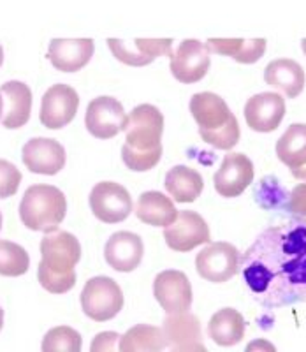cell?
Segmentation results:
<instances>
[{"label": "cell", "mask_w": 306, "mask_h": 352, "mask_svg": "<svg viewBox=\"0 0 306 352\" xmlns=\"http://www.w3.org/2000/svg\"><path fill=\"white\" fill-rule=\"evenodd\" d=\"M248 292L266 308L306 301V219L270 226L241 256Z\"/></svg>", "instance_id": "cell-1"}, {"label": "cell", "mask_w": 306, "mask_h": 352, "mask_svg": "<svg viewBox=\"0 0 306 352\" xmlns=\"http://www.w3.org/2000/svg\"><path fill=\"white\" fill-rule=\"evenodd\" d=\"M67 213L64 192L53 185L37 184L28 187L20 203V219L32 231L52 232L58 229Z\"/></svg>", "instance_id": "cell-2"}, {"label": "cell", "mask_w": 306, "mask_h": 352, "mask_svg": "<svg viewBox=\"0 0 306 352\" xmlns=\"http://www.w3.org/2000/svg\"><path fill=\"white\" fill-rule=\"evenodd\" d=\"M81 308L91 320L106 322L124 308V292L109 276H94L81 291Z\"/></svg>", "instance_id": "cell-3"}, {"label": "cell", "mask_w": 306, "mask_h": 352, "mask_svg": "<svg viewBox=\"0 0 306 352\" xmlns=\"http://www.w3.org/2000/svg\"><path fill=\"white\" fill-rule=\"evenodd\" d=\"M239 261L241 254L234 245L227 241H213L195 256V270L204 280L222 284L231 280L239 272Z\"/></svg>", "instance_id": "cell-4"}, {"label": "cell", "mask_w": 306, "mask_h": 352, "mask_svg": "<svg viewBox=\"0 0 306 352\" xmlns=\"http://www.w3.org/2000/svg\"><path fill=\"white\" fill-rule=\"evenodd\" d=\"M125 143L135 150H151L159 146L164 132V116L153 104L135 106L125 125Z\"/></svg>", "instance_id": "cell-5"}, {"label": "cell", "mask_w": 306, "mask_h": 352, "mask_svg": "<svg viewBox=\"0 0 306 352\" xmlns=\"http://www.w3.org/2000/svg\"><path fill=\"white\" fill-rule=\"evenodd\" d=\"M129 115L115 97H97L88 104L85 113V127L94 138L111 140L124 131Z\"/></svg>", "instance_id": "cell-6"}, {"label": "cell", "mask_w": 306, "mask_h": 352, "mask_svg": "<svg viewBox=\"0 0 306 352\" xmlns=\"http://www.w3.org/2000/svg\"><path fill=\"white\" fill-rule=\"evenodd\" d=\"M90 208L94 215L106 224L124 222L132 213V197L124 185L100 182L90 192Z\"/></svg>", "instance_id": "cell-7"}, {"label": "cell", "mask_w": 306, "mask_h": 352, "mask_svg": "<svg viewBox=\"0 0 306 352\" xmlns=\"http://www.w3.org/2000/svg\"><path fill=\"white\" fill-rule=\"evenodd\" d=\"M164 240L176 252H190L199 245L210 243V228L197 212L183 210L178 212L175 222L164 228Z\"/></svg>", "instance_id": "cell-8"}, {"label": "cell", "mask_w": 306, "mask_h": 352, "mask_svg": "<svg viewBox=\"0 0 306 352\" xmlns=\"http://www.w3.org/2000/svg\"><path fill=\"white\" fill-rule=\"evenodd\" d=\"M171 58V74L179 83L192 85L197 83L206 76L210 69L211 58L206 44L197 39H185L179 43L176 50H173Z\"/></svg>", "instance_id": "cell-9"}, {"label": "cell", "mask_w": 306, "mask_h": 352, "mask_svg": "<svg viewBox=\"0 0 306 352\" xmlns=\"http://www.w3.org/2000/svg\"><path fill=\"white\" fill-rule=\"evenodd\" d=\"M78 106H80V96L74 88L64 83L53 85L41 99V124L48 129L65 127L78 113Z\"/></svg>", "instance_id": "cell-10"}, {"label": "cell", "mask_w": 306, "mask_h": 352, "mask_svg": "<svg viewBox=\"0 0 306 352\" xmlns=\"http://www.w3.org/2000/svg\"><path fill=\"white\" fill-rule=\"evenodd\" d=\"M41 263L56 273L74 270L81 259V245L74 234L67 231H52L41 240Z\"/></svg>", "instance_id": "cell-11"}, {"label": "cell", "mask_w": 306, "mask_h": 352, "mask_svg": "<svg viewBox=\"0 0 306 352\" xmlns=\"http://www.w3.org/2000/svg\"><path fill=\"white\" fill-rule=\"evenodd\" d=\"M153 296L166 314L187 312L192 307V285L179 270H166L153 280Z\"/></svg>", "instance_id": "cell-12"}, {"label": "cell", "mask_w": 306, "mask_h": 352, "mask_svg": "<svg viewBox=\"0 0 306 352\" xmlns=\"http://www.w3.org/2000/svg\"><path fill=\"white\" fill-rule=\"evenodd\" d=\"M162 333L166 338L167 347L175 352H204L206 347L203 344V333L199 319L187 312L167 314L162 322Z\"/></svg>", "instance_id": "cell-13"}, {"label": "cell", "mask_w": 306, "mask_h": 352, "mask_svg": "<svg viewBox=\"0 0 306 352\" xmlns=\"http://www.w3.org/2000/svg\"><path fill=\"white\" fill-rule=\"evenodd\" d=\"M32 92L23 81H8L0 88V122L6 129H20L30 120Z\"/></svg>", "instance_id": "cell-14"}, {"label": "cell", "mask_w": 306, "mask_h": 352, "mask_svg": "<svg viewBox=\"0 0 306 352\" xmlns=\"http://www.w3.org/2000/svg\"><path fill=\"white\" fill-rule=\"evenodd\" d=\"M254 182V162L245 153H229L215 173V190L222 197H238Z\"/></svg>", "instance_id": "cell-15"}, {"label": "cell", "mask_w": 306, "mask_h": 352, "mask_svg": "<svg viewBox=\"0 0 306 352\" xmlns=\"http://www.w3.org/2000/svg\"><path fill=\"white\" fill-rule=\"evenodd\" d=\"M285 116V99L276 92L250 97L245 104V120L255 132L276 131Z\"/></svg>", "instance_id": "cell-16"}, {"label": "cell", "mask_w": 306, "mask_h": 352, "mask_svg": "<svg viewBox=\"0 0 306 352\" xmlns=\"http://www.w3.org/2000/svg\"><path fill=\"white\" fill-rule=\"evenodd\" d=\"M23 162L36 175H56L65 166V148L52 138H34L23 146Z\"/></svg>", "instance_id": "cell-17"}, {"label": "cell", "mask_w": 306, "mask_h": 352, "mask_svg": "<svg viewBox=\"0 0 306 352\" xmlns=\"http://www.w3.org/2000/svg\"><path fill=\"white\" fill-rule=\"evenodd\" d=\"M143 240L131 231L115 232L104 247V257L108 264L120 273L134 272L143 261Z\"/></svg>", "instance_id": "cell-18"}, {"label": "cell", "mask_w": 306, "mask_h": 352, "mask_svg": "<svg viewBox=\"0 0 306 352\" xmlns=\"http://www.w3.org/2000/svg\"><path fill=\"white\" fill-rule=\"evenodd\" d=\"M96 44L90 37L83 39H53L48 48V58L53 67L62 72H76L91 60Z\"/></svg>", "instance_id": "cell-19"}, {"label": "cell", "mask_w": 306, "mask_h": 352, "mask_svg": "<svg viewBox=\"0 0 306 352\" xmlns=\"http://www.w3.org/2000/svg\"><path fill=\"white\" fill-rule=\"evenodd\" d=\"M305 71L301 64L292 58H276L264 69V81L270 87L282 90L287 97L294 99L305 88Z\"/></svg>", "instance_id": "cell-20"}, {"label": "cell", "mask_w": 306, "mask_h": 352, "mask_svg": "<svg viewBox=\"0 0 306 352\" xmlns=\"http://www.w3.org/2000/svg\"><path fill=\"white\" fill-rule=\"evenodd\" d=\"M135 215L141 222L148 226H155V228H166L171 222H175L178 210L171 197L159 190H148L143 192L135 203Z\"/></svg>", "instance_id": "cell-21"}, {"label": "cell", "mask_w": 306, "mask_h": 352, "mask_svg": "<svg viewBox=\"0 0 306 352\" xmlns=\"http://www.w3.org/2000/svg\"><path fill=\"white\" fill-rule=\"evenodd\" d=\"M188 108H190V113L194 116V120L197 122L199 129L220 127L232 115L226 100L211 92L194 94Z\"/></svg>", "instance_id": "cell-22"}, {"label": "cell", "mask_w": 306, "mask_h": 352, "mask_svg": "<svg viewBox=\"0 0 306 352\" xmlns=\"http://www.w3.org/2000/svg\"><path fill=\"white\" fill-rule=\"evenodd\" d=\"M164 185L176 203H194L204 188L203 176L188 166H175L169 169Z\"/></svg>", "instance_id": "cell-23"}, {"label": "cell", "mask_w": 306, "mask_h": 352, "mask_svg": "<svg viewBox=\"0 0 306 352\" xmlns=\"http://www.w3.org/2000/svg\"><path fill=\"white\" fill-rule=\"evenodd\" d=\"M245 319L234 308H222L208 322V336L222 347H231L245 336Z\"/></svg>", "instance_id": "cell-24"}, {"label": "cell", "mask_w": 306, "mask_h": 352, "mask_svg": "<svg viewBox=\"0 0 306 352\" xmlns=\"http://www.w3.org/2000/svg\"><path fill=\"white\" fill-rule=\"evenodd\" d=\"M167 347L162 328L138 324L120 336V352H160Z\"/></svg>", "instance_id": "cell-25"}, {"label": "cell", "mask_w": 306, "mask_h": 352, "mask_svg": "<svg viewBox=\"0 0 306 352\" xmlns=\"http://www.w3.org/2000/svg\"><path fill=\"white\" fill-rule=\"evenodd\" d=\"M276 155L287 168L306 164V124H292L276 143Z\"/></svg>", "instance_id": "cell-26"}, {"label": "cell", "mask_w": 306, "mask_h": 352, "mask_svg": "<svg viewBox=\"0 0 306 352\" xmlns=\"http://www.w3.org/2000/svg\"><path fill=\"white\" fill-rule=\"evenodd\" d=\"M30 268V257L21 245L0 240V275L20 276Z\"/></svg>", "instance_id": "cell-27"}, {"label": "cell", "mask_w": 306, "mask_h": 352, "mask_svg": "<svg viewBox=\"0 0 306 352\" xmlns=\"http://www.w3.org/2000/svg\"><path fill=\"white\" fill-rule=\"evenodd\" d=\"M199 134H201L203 141H206V143L211 144L213 148L219 150L234 148L239 141V136H241L238 118H236L234 115L229 116L226 124H222L220 127L199 129Z\"/></svg>", "instance_id": "cell-28"}, {"label": "cell", "mask_w": 306, "mask_h": 352, "mask_svg": "<svg viewBox=\"0 0 306 352\" xmlns=\"http://www.w3.org/2000/svg\"><path fill=\"white\" fill-rule=\"evenodd\" d=\"M41 349L44 352H80L81 335L69 326H58L44 335Z\"/></svg>", "instance_id": "cell-29"}, {"label": "cell", "mask_w": 306, "mask_h": 352, "mask_svg": "<svg viewBox=\"0 0 306 352\" xmlns=\"http://www.w3.org/2000/svg\"><path fill=\"white\" fill-rule=\"evenodd\" d=\"M254 197L263 208L283 210L289 192L285 190V187L280 185V182L274 176H266L259 182L257 188L254 190Z\"/></svg>", "instance_id": "cell-30"}, {"label": "cell", "mask_w": 306, "mask_h": 352, "mask_svg": "<svg viewBox=\"0 0 306 352\" xmlns=\"http://www.w3.org/2000/svg\"><path fill=\"white\" fill-rule=\"evenodd\" d=\"M160 157H162V144L151 150H135L129 146L127 143L122 146V159L131 171H150L151 168L159 164Z\"/></svg>", "instance_id": "cell-31"}, {"label": "cell", "mask_w": 306, "mask_h": 352, "mask_svg": "<svg viewBox=\"0 0 306 352\" xmlns=\"http://www.w3.org/2000/svg\"><path fill=\"white\" fill-rule=\"evenodd\" d=\"M37 278H39V284L52 294H65V292L71 291L76 284V272L67 273H56L48 270L46 266L39 264V270H37Z\"/></svg>", "instance_id": "cell-32"}, {"label": "cell", "mask_w": 306, "mask_h": 352, "mask_svg": "<svg viewBox=\"0 0 306 352\" xmlns=\"http://www.w3.org/2000/svg\"><path fill=\"white\" fill-rule=\"evenodd\" d=\"M108 46L109 50H111L113 56H115L116 60L124 62V64L127 65H134V67H141V65H148L151 64V58H148V56H144L143 53L140 52V50L135 48H131V46H127V44L124 43L122 39H115V37H109L108 39Z\"/></svg>", "instance_id": "cell-33"}, {"label": "cell", "mask_w": 306, "mask_h": 352, "mask_svg": "<svg viewBox=\"0 0 306 352\" xmlns=\"http://www.w3.org/2000/svg\"><path fill=\"white\" fill-rule=\"evenodd\" d=\"M21 184V173L9 160L0 159V199L11 197L17 194Z\"/></svg>", "instance_id": "cell-34"}, {"label": "cell", "mask_w": 306, "mask_h": 352, "mask_svg": "<svg viewBox=\"0 0 306 352\" xmlns=\"http://www.w3.org/2000/svg\"><path fill=\"white\" fill-rule=\"evenodd\" d=\"M134 46L144 56L155 60L157 56L173 55V39H134Z\"/></svg>", "instance_id": "cell-35"}, {"label": "cell", "mask_w": 306, "mask_h": 352, "mask_svg": "<svg viewBox=\"0 0 306 352\" xmlns=\"http://www.w3.org/2000/svg\"><path fill=\"white\" fill-rule=\"evenodd\" d=\"M264 52H266V39H263V37L261 39H245L241 50L234 56V60L239 64H255L263 58Z\"/></svg>", "instance_id": "cell-36"}, {"label": "cell", "mask_w": 306, "mask_h": 352, "mask_svg": "<svg viewBox=\"0 0 306 352\" xmlns=\"http://www.w3.org/2000/svg\"><path fill=\"white\" fill-rule=\"evenodd\" d=\"M283 212L294 217H305L306 219V184L296 185L287 197Z\"/></svg>", "instance_id": "cell-37"}, {"label": "cell", "mask_w": 306, "mask_h": 352, "mask_svg": "<svg viewBox=\"0 0 306 352\" xmlns=\"http://www.w3.org/2000/svg\"><path fill=\"white\" fill-rule=\"evenodd\" d=\"M243 41L245 39H217L215 37V39L206 41V48L210 53H217V55L234 58L239 53V50H241Z\"/></svg>", "instance_id": "cell-38"}, {"label": "cell", "mask_w": 306, "mask_h": 352, "mask_svg": "<svg viewBox=\"0 0 306 352\" xmlns=\"http://www.w3.org/2000/svg\"><path fill=\"white\" fill-rule=\"evenodd\" d=\"M120 340L118 333L104 331L94 338L91 342V352H104V351H115V344Z\"/></svg>", "instance_id": "cell-39"}, {"label": "cell", "mask_w": 306, "mask_h": 352, "mask_svg": "<svg viewBox=\"0 0 306 352\" xmlns=\"http://www.w3.org/2000/svg\"><path fill=\"white\" fill-rule=\"evenodd\" d=\"M274 352L276 351V347H274L273 344H270L267 340H264V338H259V340L255 342H250V344L247 345V352Z\"/></svg>", "instance_id": "cell-40"}, {"label": "cell", "mask_w": 306, "mask_h": 352, "mask_svg": "<svg viewBox=\"0 0 306 352\" xmlns=\"http://www.w3.org/2000/svg\"><path fill=\"white\" fill-rule=\"evenodd\" d=\"M290 173L296 176V178H299V180L306 182V164L299 166V168H294V169H290Z\"/></svg>", "instance_id": "cell-41"}, {"label": "cell", "mask_w": 306, "mask_h": 352, "mask_svg": "<svg viewBox=\"0 0 306 352\" xmlns=\"http://www.w3.org/2000/svg\"><path fill=\"white\" fill-rule=\"evenodd\" d=\"M2 322H4V312L0 310V328H2Z\"/></svg>", "instance_id": "cell-42"}, {"label": "cell", "mask_w": 306, "mask_h": 352, "mask_svg": "<svg viewBox=\"0 0 306 352\" xmlns=\"http://www.w3.org/2000/svg\"><path fill=\"white\" fill-rule=\"evenodd\" d=\"M301 48H303V52H305V55H306V39L301 41Z\"/></svg>", "instance_id": "cell-43"}]
</instances>
